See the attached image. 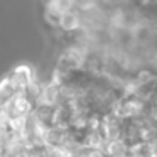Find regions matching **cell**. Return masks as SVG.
<instances>
[{"instance_id":"6da1fadb","label":"cell","mask_w":157,"mask_h":157,"mask_svg":"<svg viewBox=\"0 0 157 157\" xmlns=\"http://www.w3.org/2000/svg\"><path fill=\"white\" fill-rule=\"evenodd\" d=\"M58 27L61 29L66 34H75V32H79L83 29V22H81V14H79L76 9L66 12L59 17L58 21Z\"/></svg>"},{"instance_id":"7a4b0ae2","label":"cell","mask_w":157,"mask_h":157,"mask_svg":"<svg viewBox=\"0 0 157 157\" xmlns=\"http://www.w3.org/2000/svg\"><path fill=\"white\" fill-rule=\"evenodd\" d=\"M17 93H21V91H17L15 86L10 83V79L5 76V78L0 81V108H4Z\"/></svg>"}]
</instances>
